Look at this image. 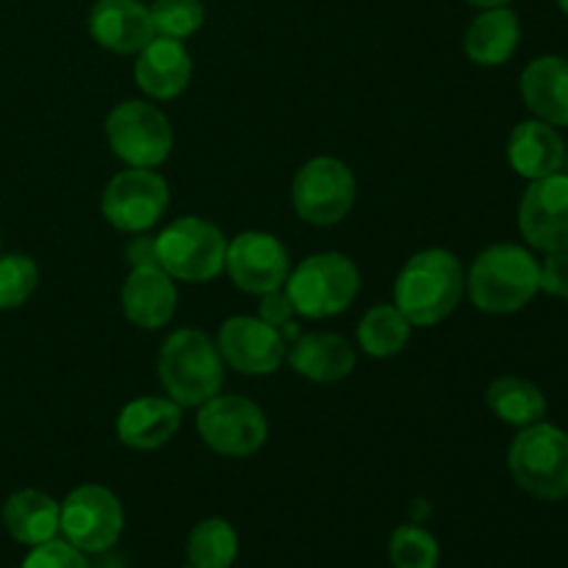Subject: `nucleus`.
I'll list each match as a JSON object with an SVG mask.
<instances>
[{
    "label": "nucleus",
    "mask_w": 568,
    "mask_h": 568,
    "mask_svg": "<svg viewBox=\"0 0 568 568\" xmlns=\"http://www.w3.org/2000/svg\"><path fill=\"white\" fill-rule=\"evenodd\" d=\"M466 292L460 261L449 250H422L403 266L394 286L397 308L416 327L438 325L458 308Z\"/></svg>",
    "instance_id": "f257e3e1"
},
{
    "label": "nucleus",
    "mask_w": 568,
    "mask_h": 568,
    "mask_svg": "<svg viewBox=\"0 0 568 568\" xmlns=\"http://www.w3.org/2000/svg\"><path fill=\"white\" fill-rule=\"evenodd\" d=\"M466 288L486 314H516L541 292V270L530 250L494 244L475 258Z\"/></svg>",
    "instance_id": "f03ea898"
},
{
    "label": "nucleus",
    "mask_w": 568,
    "mask_h": 568,
    "mask_svg": "<svg viewBox=\"0 0 568 568\" xmlns=\"http://www.w3.org/2000/svg\"><path fill=\"white\" fill-rule=\"evenodd\" d=\"M159 377L172 403L181 408H200L216 397L225 383L220 347L203 331H175L159 353Z\"/></svg>",
    "instance_id": "7ed1b4c3"
},
{
    "label": "nucleus",
    "mask_w": 568,
    "mask_h": 568,
    "mask_svg": "<svg viewBox=\"0 0 568 568\" xmlns=\"http://www.w3.org/2000/svg\"><path fill=\"white\" fill-rule=\"evenodd\" d=\"M508 469L519 488L538 499L568 497V436L560 427L536 422L521 427L508 453Z\"/></svg>",
    "instance_id": "20e7f679"
},
{
    "label": "nucleus",
    "mask_w": 568,
    "mask_h": 568,
    "mask_svg": "<svg viewBox=\"0 0 568 568\" xmlns=\"http://www.w3.org/2000/svg\"><path fill=\"white\" fill-rule=\"evenodd\" d=\"M361 288V272L347 255L316 253L288 272L286 294L294 311L308 320H327L353 305Z\"/></svg>",
    "instance_id": "39448f33"
},
{
    "label": "nucleus",
    "mask_w": 568,
    "mask_h": 568,
    "mask_svg": "<svg viewBox=\"0 0 568 568\" xmlns=\"http://www.w3.org/2000/svg\"><path fill=\"white\" fill-rule=\"evenodd\" d=\"M225 253L220 227L200 216H181L155 236V261L175 281H211L225 270Z\"/></svg>",
    "instance_id": "423d86ee"
},
{
    "label": "nucleus",
    "mask_w": 568,
    "mask_h": 568,
    "mask_svg": "<svg viewBox=\"0 0 568 568\" xmlns=\"http://www.w3.org/2000/svg\"><path fill=\"white\" fill-rule=\"evenodd\" d=\"M105 139L116 159L144 170L164 164L175 144L170 120L144 100H125L114 105L105 120Z\"/></svg>",
    "instance_id": "0eeeda50"
},
{
    "label": "nucleus",
    "mask_w": 568,
    "mask_h": 568,
    "mask_svg": "<svg viewBox=\"0 0 568 568\" xmlns=\"http://www.w3.org/2000/svg\"><path fill=\"white\" fill-rule=\"evenodd\" d=\"M197 430L214 453L227 458H247L264 447L270 436L266 414L247 397L225 394L200 405Z\"/></svg>",
    "instance_id": "6e6552de"
},
{
    "label": "nucleus",
    "mask_w": 568,
    "mask_h": 568,
    "mask_svg": "<svg viewBox=\"0 0 568 568\" xmlns=\"http://www.w3.org/2000/svg\"><path fill=\"white\" fill-rule=\"evenodd\" d=\"M292 203L311 225H336L353 211L355 175L347 164L331 155L311 159L294 175Z\"/></svg>",
    "instance_id": "1a4fd4ad"
},
{
    "label": "nucleus",
    "mask_w": 568,
    "mask_h": 568,
    "mask_svg": "<svg viewBox=\"0 0 568 568\" xmlns=\"http://www.w3.org/2000/svg\"><path fill=\"white\" fill-rule=\"evenodd\" d=\"M122 505L109 488L78 486L61 503V536L83 555H100L122 536Z\"/></svg>",
    "instance_id": "9d476101"
},
{
    "label": "nucleus",
    "mask_w": 568,
    "mask_h": 568,
    "mask_svg": "<svg viewBox=\"0 0 568 568\" xmlns=\"http://www.w3.org/2000/svg\"><path fill=\"white\" fill-rule=\"evenodd\" d=\"M170 186L164 178L144 166H128L114 175L103 192V216L125 233H144L164 216Z\"/></svg>",
    "instance_id": "9b49d317"
},
{
    "label": "nucleus",
    "mask_w": 568,
    "mask_h": 568,
    "mask_svg": "<svg viewBox=\"0 0 568 568\" xmlns=\"http://www.w3.org/2000/svg\"><path fill=\"white\" fill-rule=\"evenodd\" d=\"M225 270L231 281L247 294H266L288 281V253L272 233L244 231L227 244Z\"/></svg>",
    "instance_id": "f8f14e48"
},
{
    "label": "nucleus",
    "mask_w": 568,
    "mask_h": 568,
    "mask_svg": "<svg viewBox=\"0 0 568 568\" xmlns=\"http://www.w3.org/2000/svg\"><path fill=\"white\" fill-rule=\"evenodd\" d=\"M519 231L544 253L568 250V175L538 178L519 205Z\"/></svg>",
    "instance_id": "ddd939ff"
},
{
    "label": "nucleus",
    "mask_w": 568,
    "mask_h": 568,
    "mask_svg": "<svg viewBox=\"0 0 568 568\" xmlns=\"http://www.w3.org/2000/svg\"><path fill=\"white\" fill-rule=\"evenodd\" d=\"M222 361L242 375H272L286 358L288 342L261 316H231L216 338Z\"/></svg>",
    "instance_id": "4468645a"
},
{
    "label": "nucleus",
    "mask_w": 568,
    "mask_h": 568,
    "mask_svg": "<svg viewBox=\"0 0 568 568\" xmlns=\"http://www.w3.org/2000/svg\"><path fill=\"white\" fill-rule=\"evenodd\" d=\"M89 33L111 53H139L155 37L150 6L142 0H98L89 11Z\"/></svg>",
    "instance_id": "2eb2a0df"
},
{
    "label": "nucleus",
    "mask_w": 568,
    "mask_h": 568,
    "mask_svg": "<svg viewBox=\"0 0 568 568\" xmlns=\"http://www.w3.org/2000/svg\"><path fill=\"white\" fill-rule=\"evenodd\" d=\"M122 314L142 331H159L178 308V288L159 264L133 266L122 286Z\"/></svg>",
    "instance_id": "dca6fc26"
},
{
    "label": "nucleus",
    "mask_w": 568,
    "mask_h": 568,
    "mask_svg": "<svg viewBox=\"0 0 568 568\" xmlns=\"http://www.w3.org/2000/svg\"><path fill=\"white\" fill-rule=\"evenodd\" d=\"M139 89L153 100H172L192 81V55L181 39L153 37L133 67Z\"/></svg>",
    "instance_id": "f3484780"
},
{
    "label": "nucleus",
    "mask_w": 568,
    "mask_h": 568,
    "mask_svg": "<svg viewBox=\"0 0 568 568\" xmlns=\"http://www.w3.org/2000/svg\"><path fill=\"white\" fill-rule=\"evenodd\" d=\"M181 405L170 397H139L116 416V436L125 447L150 453L170 442L181 427Z\"/></svg>",
    "instance_id": "a211bd4d"
},
{
    "label": "nucleus",
    "mask_w": 568,
    "mask_h": 568,
    "mask_svg": "<svg viewBox=\"0 0 568 568\" xmlns=\"http://www.w3.org/2000/svg\"><path fill=\"white\" fill-rule=\"evenodd\" d=\"M521 98L538 120L568 128V59L541 55L521 72Z\"/></svg>",
    "instance_id": "6ab92c4d"
},
{
    "label": "nucleus",
    "mask_w": 568,
    "mask_h": 568,
    "mask_svg": "<svg viewBox=\"0 0 568 568\" xmlns=\"http://www.w3.org/2000/svg\"><path fill=\"white\" fill-rule=\"evenodd\" d=\"M508 161L521 178L538 181L560 172L566 164V142L549 122H519L508 139Z\"/></svg>",
    "instance_id": "aec40b11"
},
{
    "label": "nucleus",
    "mask_w": 568,
    "mask_h": 568,
    "mask_svg": "<svg viewBox=\"0 0 568 568\" xmlns=\"http://www.w3.org/2000/svg\"><path fill=\"white\" fill-rule=\"evenodd\" d=\"M3 527L17 544L39 547L59 536L61 505L50 494L22 488L3 503Z\"/></svg>",
    "instance_id": "412c9836"
},
{
    "label": "nucleus",
    "mask_w": 568,
    "mask_h": 568,
    "mask_svg": "<svg viewBox=\"0 0 568 568\" xmlns=\"http://www.w3.org/2000/svg\"><path fill=\"white\" fill-rule=\"evenodd\" d=\"M521 39L519 17L508 6L497 9H483L475 20L469 22L464 37V50L475 64L499 67L510 61Z\"/></svg>",
    "instance_id": "4be33fe9"
},
{
    "label": "nucleus",
    "mask_w": 568,
    "mask_h": 568,
    "mask_svg": "<svg viewBox=\"0 0 568 568\" xmlns=\"http://www.w3.org/2000/svg\"><path fill=\"white\" fill-rule=\"evenodd\" d=\"M288 364L294 372L314 383H336L344 381L355 369V353L349 342H344L336 333H305L294 338L286 349Z\"/></svg>",
    "instance_id": "5701e85b"
},
{
    "label": "nucleus",
    "mask_w": 568,
    "mask_h": 568,
    "mask_svg": "<svg viewBox=\"0 0 568 568\" xmlns=\"http://www.w3.org/2000/svg\"><path fill=\"white\" fill-rule=\"evenodd\" d=\"M486 403L499 422L519 427V430L544 422L547 416V397L541 394V388L514 375L497 377L488 386Z\"/></svg>",
    "instance_id": "b1692460"
},
{
    "label": "nucleus",
    "mask_w": 568,
    "mask_h": 568,
    "mask_svg": "<svg viewBox=\"0 0 568 568\" xmlns=\"http://www.w3.org/2000/svg\"><path fill=\"white\" fill-rule=\"evenodd\" d=\"M410 322L397 305H375L358 325V344L372 358H392L403 353L410 338Z\"/></svg>",
    "instance_id": "393cba45"
},
{
    "label": "nucleus",
    "mask_w": 568,
    "mask_h": 568,
    "mask_svg": "<svg viewBox=\"0 0 568 568\" xmlns=\"http://www.w3.org/2000/svg\"><path fill=\"white\" fill-rule=\"evenodd\" d=\"M239 555V536L225 519H205L192 530L186 558L192 568H231Z\"/></svg>",
    "instance_id": "a878e982"
},
{
    "label": "nucleus",
    "mask_w": 568,
    "mask_h": 568,
    "mask_svg": "<svg viewBox=\"0 0 568 568\" xmlns=\"http://www.w3.org/2000/svg\"><path fill=\"white\" fill-rule=\"evenodd\" d=\"M438 541L416 525H403L388 538V560L394 568H436Z\"/></svg>",
    "instance_id": "bb28decb"
},
{
    "label": "nucleus",
    "mask_w": 568,
    "mask_h": 568,
    "mask_svg": "<svg viewBox=\"0 0 568 568\" xmlns=\"http://www.w3.org/2000/svg\"><path fill=\"white\" fill-rule=\"evenodd\" d=\"M150 20H153L155 37H170L183 42L203 28L205 9L200 0H155L150 6Z\"/></svg>",
    "instance_id": "cd10ccee"
},
{
    "label": "nucleus",
    "mask_w": 568,
    "mask_h": 568,
    "mask_svg": "<svg viewBox=\"0 0 568 568\" xmlns=\"http://www.w3.org/2000/svg\"><path fill=\"white\" fill-rule=\"evenodd\" d=\"M39 283V270L33 258L22 253L0 255V311L20 308Z\"/></svg>",
    "instance_id": "c85d7f7f"
},
{
    "label": "nucleus",
    "mask_w": 568,
    "mask_h": 568,
    "mask_svg": "<svg viewBox=\"0 0 568 568\" xmlns=\"http://www.w3.org/2000/svg\"><path fill=\"white\" fill-rule=\"evenodd\" d=\"M20 568H89L81 549L72 547L70 541H44L28 552Z\"/></svg>",
    "instance_id": "c756f323"
},
{
    "label": "nucleus",
    "mask_w": 568,
    "mask_h": 568,
    "mask_svg": "<svg viewBox=\"0 0 568 568\" xmlns=\"http://www.w3.org/2000/svg\"><path fill=\"white\" fill-rule=\"evenodd\" d=\"M261 320L266 322V325H272L275 331L283 333V338H297V325H294V305L292 300H288L286 288H275V292H266L261 294Z\"/></svg>",
    "instance_id": "7c9ffc66"
},
{
    "label": "nucleus",
    "mask_w": 568,
    "mask_h": 568,
    "mask_svg": "<svg viewBox=\"0 0 568 568\" xmlns=\"http://www.w3.org/2000/svg\"><path fill=\"white\" fill-rule=\"evenodd\" d=\"M538 270H541V292L568 300V250L547 253Z\"/></svg>",
    "instance_id": "2f4dec72"
},
{
    "label": "nucleus",
    "mask_w": 568,
    "mask_h": 568,
    "mask_svg": "<svg viewBox=\"0 0 568 568\" xmlns=\"http://www.w3.org/2000/svg\"><path fill=\"white\" fill-rule=\"evenodd\" d=\"M125 258L131 261V266L159 264V261H155V239H150V236L131 239L125 247Z\"/></svg>",
    "instance_id": "473e14b6"
},
{
    "label": "nucleus",
    "mask_w": 568,
    "mask_h": 568,
    "mask_svg": "<svg viewBox=\"0 0 568 568\" xmlns=\"http://www.w3.org/2000/svg\"><path fill=\"white\" fill-rule=\"evenodd\" d=\"M466 3L477 6V9H497V6H508L510 0H466Z\"/></svg>",
    "instance_id": "72a5a7b5"
},
{
    "label": "nucleus",
    "mask_w": 568,
    "mask_h": 568,
    "mask_svg": "<svg viewBox=\"0 0 568 568\" xmlns=\"http://www.w3.org/2000/svg\"><path fill=\"white\" fill-rule=\"evenodd\" d=\"M555 3L560 6V11H566V14H568V0H555Z\"/></svg>",
    "instance_id": "f704fd0d"
}]
</instances>
